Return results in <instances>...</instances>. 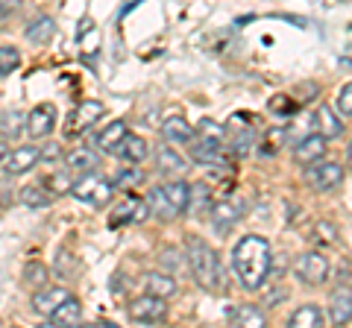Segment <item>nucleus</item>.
<instances>
[{
	"instance_id": "f257e3e1",
	"label": "nucleus",
	"mask_w": 352,
	"mask_h": 328,
	"mask_svg": "<svg viewBox=\"0 0 352 328\" xmlns=\"http://www.w3.org/2000/svg\"><path fill=\"white\" fill-rule=\"evenodd\" d=\"M232 270L244 290H261L273 270L270 240L261 235H244L232 249Z\"/></svg>"
},
{
	"instance_id": "f03ea898",
	"label": "nucleus",
	"mask_w": 352,
	"mask_h": 328,
	"mask_svg": "<svg viewBox=\"0 0 352 328\" xmlns=\"http://www.w3.org/2000/svg\"><path fill=\"white\" fill-rule=\"evenodd\" d=\"M185 264L203 290H226V270L220 264L217 249L208 246V240L200 235H188L185 240Z\"/></svg>"
},
{
	"instance_id": "7ed1b4c3",
	"label": "nucleus",
	"mask_w": 352,
	"mask_h": 328,
	"mask_svg": "<svg viewBox=\"0 0 352 328\" xmlns=\"http://www.w3.org/2000/svg\"><path fill=\"white\" fill-rule=\"evenodd\" d=\"M185 205H188V182H182V179L156 185L147 194V209L159 220H176V217H182Z\"/></svg>"
},
{
	"instance_id": "20e7f679",
	"label": "nucleus",
	"mask_w": 352,
	"mask_h": 328,
	"mask_svg": "<svg viewBox=\"0 0 352 328\" xmlns=\"http://www.w3.org/2000/svg\"><path fill=\"white\" fill-rule=\"evenodd\" d=\"M71 194L80 202H85V205H94V209H109L118 191H115L112 179H106L97 170H91V173H82V176L71 185Z\"/></svg>"
},
{
	"instance_id": "39448f33",
	"label": "nucleus",
	"mask_w": 352,
	"mask_h": 328,
	"mask_svg": "<svg viewBox=\"0 0 352 328\" xmlns=\"http://www.w3.org/2000/svg\"><path fill=\"white\" fill-rule=\"evenodd\" d=\"M302 179H305V185H308L311 191L326 194V191H335V188H340V185H344L346 167H344L340 161H329V159L323 156V159H317V161H311V164H305Z\"/></svg>"
},
{
	"instance_id": "423d86ee",
	"label": "nucleus",
	"mask_w": 352,
	"mask_h": 328,
	"mask_svg": "<svg viewBox=\"0 0 352 328\" xmlns=\"http://www.w3.org/2000/svg\"><path fill=\"white\" fill-rule=\"evenodd\" d=\"M223 129H226V150H229V156H235V159H244L258 141L256 126H252L250 115H244V112H235L226 120Z\"/></svg>"
},
{
	"instance_id": "0eeeda50",
	"label": "nucleus",
	"mask_w": 352,
	"mask_h": 328,
	"mask_svg": "<svg viewBox=\"0 0 352 328\" xmlns=\"http://www.w3.org/2000/svg\"><path fill=\"white\" fill-rule=\"evenodd\" d=\"M129 320L132 323H141V325H156V323H164L168 320V299H159V296H153V293H144V296H138V299H132L129 302Z\"/></svg>"
},
{
	"instance_id": "6e6552de",
	"label": "nucleus",
	"mask_w": 352,
	"mask_h": 328,
	"mask_svg": "<svg viewBox=\"0 0 352 328\" xmlns=\"http://www.w3.org/2000/svg\"><path fill=\"white\" fill-rule=\"evenodd\" d=\"M294 272L302 284H308V288H320V284L329 279V261H326L323 253L311 249V253H302L300 258H296Z\"/></svg>"
},
{
	"instance_id": "1a4fd4ad",
	"label": "nucleus",
	"mask_w": 352,
	"mask_h": 328,
	"mask_svg": "<svg viewBox=\"0 0 352 328\" xmlns=\"http://www.w3.org/2000/svg\"><path fill=\"white\" fill-rule=\"evenodd\" d=\"M106 115V106L100 100H82L80 106L74 108L68 115V124H65V135H80V132H88L91 126H97Z\"/></svg>"
},
{
	"instance_id": "9d476101",
	"label": "nucleus",
	"mask_w": 352,
	"mask_h": 328,
	"mask_svg": "<svg viewBox=\"0 0 352 328\" xmlns=\"http://www.w3.org/2000/svg\"><path fill=\"white\" fill-rule=\"evenodd\" d=\"M244 211H247V202L241 200V196H226V200H220V202H212V209H208L212 223H214V229L220 235H226L229 229L244 217Z\"/></svg>"
},
{
	"instance_id": "9b49d317",
	"label": "nucleus",
	"mask_w": 352,
	"mask_h": 328,
	"mask_svg": "<svg viewBox=\"0 0 352 328\" xmlns=\"http://www.w3.org/2000/svg\"><path fill=\"white\" fill-rule=\"evenodd\" d=\"M147 217H150L147 202L138 200V196H129V200L118 202L112 209V214H109V223L118 229V226H129V223H144Z\"/></svg>"
},
{
	"instance_id": "f8f14e48",
	"label": "nucleus",
	"mask_w": 352,
	"mask_h": 328,
	"mask_svg": "<svg viewBox=\"0 0 352 328\" xmlns=\"http://www.w3.org/2000/svg\"><path fill=\"white\" fill-rule=\"evenodd\" d=\"M56 126V106L53 103H38L32 112L27 115V129L24 132L30 138H47Z\"/></svg>"
},
{
	"instance_id": "ddd939ff",
	"label": "nucleus",
	"mask_w": 352,
	"mask_h": 328,
	"mask_svg": "<svg viewBox=\"0 0 352 328\" xmlns=\"http://www.w3.org/2000/svg\"><path fill=\"white\" fill-rule=\"evenodd\" d=\"M153 156H156V170L162 173V176L179 179L182 173L188 170V161H185V156H179V152H176V147L168 144V141H164L162 147H156V152H153Z\"/></svg>"
},
{
	"instance_id": "4468645a",
	"label": "nucleus",
	"mask_w": 352,
	"mask_h": 328,
	"mask_svg": "<svg viewBox=\"0 0 352 328\" xmlns=\"http://www.w3.org/2000/svg\"><path fill=\"white\" fill-rule=\"evenodd\" d=\"M38 164V147H18L12 152H6V159H3V170L9 173V176H24V173H30L32 167Z\"/></svg>"
},
{
	"instance_id": "2eb2a0df",
	"label": "nucleus",
	"mask_w": 352,
	"mask_h": 328,
	"mask_svg": "<svg viewBox=\"0 0 352 328\" xmlns=\"http://www.w3.org/2000/svg\"><path fill=\"white\" fill-rule=\"evenodd\" d=\"M68 296H74L68 288H59V284L56 288H47V284H44V288H38L32 293V311L41 314V316H50Z\"/></svg>"
},
{
	"instance_id": "dca6fc26",
	"label": "nucleus",
	"mask_w": 352,
	"mask_h": 328,
	"mask_svg": "<svg viewBox=\"0 0 352 328\" xmlns=\"http://www.w3.org/2000/svg\"><path fill=\"white\" fill-rule=\"evenodd\" d=\"M162 138L173 147H188V144H194V126L182 115H170L162 124Z\"/></svg>"
},
{
	"instance_id": "f3484780",
	"label": "nucleus",
	"mask_w": 352,
	"mask_h": 328,
	"mask_svg": "<svg viewBox=\"0 0 352 328\" xmlns=\"http://www.w3.org/2000/svg\"><path fill=\"white\" fill-rule=\"evenodd\" d=\"M326 150H329V141H326L323 135L311 132V135H305L300 144L294 147V161L305 167V164H311V161H317V159H323V156H326Z\"/></svg>"
},
{
	"instance_id": "a211bd4d",
	"label": "nucleus",
	"mask_w": 352,
	"mask_h": 328,
	"mask_svg": "<svg viewBox=\"0 0 352 328\" xmlns=\"http://www.w3.org/2000/svg\"><path fill=\"white\" fill-rule=\"evenodd\" d=\"M314 129H317V135H323L326 141L344 138V117L335 115L329 106H317V112H314Z\"/></svg>"
},
{
	"instance_id": "6ab92c4d",
	"label": "nucleus",
	"mask_w": 352,
	"mask_h": 328,
	"mask_svg": "<svg viewBox=\"0 0 352 328\" xmlns=\"http://www.w3.org/2000/svg\"><path fill=\"white\" fill-rule=\"evenodd\" d=\"M53 36H56V21H53L50 15H36L24 30V38L30 41V45H36V47L50 45Z\"/></svg>"
},
{
	"instance_id": "aec40b11",
	"label": "nucleus",
	"mask_w": 352,
	"mask_h": 328,
	"mask_svg": "<svg viewBox=\"0 0 352 328\" xmlns=\"http://www.w3.org/2000/svg\"><path fill=\"white\" fill-rule=\"evenodd\" d=\"M352 320V296H349V284H344L340 290L332 293V305H329L326 323L332 325H349Z\"/></svg>"
},
{
	"instance_id": "412c9836",
	"label": "nucleus",
	"mask_w": 352,
	"mask_h": 328,
	"mask_svg": "<svg viewBox=\"0 0 352 328\" xmlns=\"http://www.w3.org/2000/svg\"><path fill=\"white\" fill-rule=\"evenodd\" d=\"M115 152L129 164H141V161H147V156H150V144L141 135L126 132L124 138H120V144H118Z\"/></svg>"
},
{
	"instance_id": "4be33fe9",
	"label": "nucleus",
	"mask_w": 352,
	"mask_h": 328,
	"mask_svg": "<svg viewBox=\"0 0 352 328\" xmlns=\"http://www.w3.org/2000/svg\"><path fill=\"white\" fill-rule=\"evenodd\" d=\"M212 202H214L212 185H206V182H194V185H188V205H185V211H191V214L200 217V214H208Z\"/></svg>"
},
{
	"instance_id": "5701e85b",
	"label": "nucleus",
	"mask_w": 352,
	"mask_h": 328,
	"mask_svg": "<svg viewBox=\"0 0 352 328\" xmlns=\"http://www.w3.org/2000/svg\"><path fill=\"white\" fill-rule=\"evenodd\" d=\"M126 132H129V129H126L124 120H109L100 132L94 135V147L100 152H115L118 144H120V138H124Z\"/></svg>"
},
{
	"instance_id": "b1692460",
	"label": "nucleus",
	"mask_w": 352,
	"mask_h": 328,
	"mask_svg": "<svg viewBox=\"0 0 352 328\" xmlns=\"http://www.w3.org/2000/svg\"><path fill=\"white\" fill-rule=\"evenodd\" d=\"M47 320H50V325H62V328H76V325L82 323V305L76 302V296H68V299H65V302L59 305L56 311H53V314L47 316Z\"/></svg>"
},
{
	"instance_id": "393cba45",
	"label": "nucleus",
	"mask_w": 352,
	"mask_h": 328,
	"mask_svg": "<svg viewBox=\"0 0 352 328\" xmlns=\"http://www.w3.org/2000/svg\"><path fill=\"white\" fill-rule=\"evenodd\" d=\"M288 325L294 328H323L326 325V311L320 308V305H300L294 314H291V320Z\"/></svg>"
},
{
	"instance_id": "a878e982",
	"label": "nucleus",
	"mask_w": 352,
	"mask_h": 328,
	"mask_svg": "<svg viewBox=\"0 0 352 328\" xmlns=\"http://www.w3.org/2000/svg\"><path fill=\"white\" fill-rule=\"evenodd\" d=\"M144 288H147V293H153V296H159V299H170L179 293V284H176V279L168 276V272H147Z\"/></svg>"
},
{
	"instance_id": "bb28decb",
	"label": "nucleus",
	"mask_w": 352,
	"mask_h": 328,
	"mask_svg": "<svg viewBox=\"0 0 352 328\" xmlns=\"http://www.w3.org/2000/svg\"><path fill=\"white\" fill-rule=\"evenodd\" d=\"M65 167H68L71 173H91L100 167V161H97V152L88 150V147H76L71 150L68 156H65Z\"/></svg>"
},
{
	"instance_id": "cd10ccee",
	"label": "nucleus",
	"mask_w": 352,
	"mask_h": 328,
	"mask_svg": "<svg viewBox=\"0 0 352 328\" xmlns=\"http://www.w3.org/2000/svg\"><path fill=\"white\" fill-rule=\"evenodd\" d=\"M194 138H200V144L226 150V129H223V124H217V120H212V117L200 120V126L194 129Z\"/></svg>"
},
{
	"instance_id": "c85d7f7f",
	"label": "nucleus",
	"mask_w": 352,
	"mask_h": 328,
	"mask_svg": "<svg viewBox=\"0 0 352 328\" xmlns=\"http://www.w3.org/2000/svg\"><path fill=\"white\" fill-rule=\"evenodd\" d=\"M191 159L197 161V164H206V167H226L229 164V150H223V147H208V144H194V150H191Z\"/></svg>"
},
{
	"instance_id": "c756f323",
	"label": "nucleus",
	"mask_w": 352,
	"mask_h": 328,
	"mask_svg": "<svg viewBox=\"0 0 352 328\" xmlns=\"http://www.w3.org/2000/svg\"><path fill=\"white\" fill-rule=\"evenodd\" d=\"M27 129V115L12 108V112H0V138L9 141V138H21Z\"/></svg>"
},
{
	"instance_id": "7c9ffc66",
	"label": "nucleus",
	"mask_w": 352,
	"mask_h": 328,
	"mask_svg": "<svg viewBox=\"0 0 352 328\" xmlns=\"http://www.w3.org/2000/svg\"><path fill=\"white\" fill-rule=\"evenodd\" d=\"M18 200L27 205V209H47L53 202V194L47 185H24V188L18 191Z\"/></svg>"
},
{
	"instance_id": "2f4dec72",
	"label": "nucleus",
	"mask_w": 352,
	"mask_h": 328,
	"mask_svg": "<svg viewBox=\"0 0 352 328\" xmlns=\"http://www.w3.org/2000/svg\"><path fill=\"white\" fill-rule=\"evenodd\" d=\"M147 182V173L141 170V164H129V167H124L115 176V191H135V188H141V185Z\"/></svg>"
},
{
	"instance_id": "473e14b6",
	"label": "nucleus",
	"mask_w": 352,
	"mask_h": 328,
	"mask_svg": "<svg viewBox=\"0 0 352 328\" xmlns=\"http://www.w3.org/2000/svg\"><path fill=\"white\" fill-rule=\"evenodd\" d=\"M229 323H232V325H250V328L267 325L264 314L258 308H252V305H238V308H232V311H229Z\"/></svg>"
},
{
	"instance_id": "72a5a7b5",
	"label": "nucleus",
	"mask_w": 352,
	"mask_h": 328,
	"mask_svg": "<svg viewBox=\"0 0 352 328\" xmlns=\"http://www.w3.org/2000/svg\"><path fill=\"white\" fill-rule=\"evenodd\" d=\"M159 264H162L164 272H168V276H173V279L179 276V272L188 270V264H185V253H182V249H176V246H164V249H162Z\"/></svg>"
},
{
	"instance_id": "f704fd0d",
	"label": "nucleus",
	"mask_w": 352,
	"mask_h": 328,
	"mask_svg": "<svg viewBox=\"0 0 352 328\" xmlns=\"http://www.w3.org/2000/svg\"><path fill=\"white\" fill-rule=\"evenodd\" d=\"M18 68H21V50L12 45H3L0 47V80L12 76Z\"/></svg>"
},
{
	"instance_id": "c9c22d12",
	"label": "nucleus",
	"mask_w": 352,
	"mask_h": 328,
	"mask_svg": "<svg viewBox=\"0 0 352 328\" xmlns=\"http://www.w3.org/2000/svg\"><path fill=\"white\" fill-rule=\"evenodd\" d=\"M50 279V270L41 264V261H27L24 267V281L30 284V288H44Z\"/></svg>"
},
{
	"instance_id": "e433bc0d",
	"label": "nucleus",
	"mask_w": 352,
	"mask_h": 328,
	"mask_svg": "<svg viewBox=\"0 0 352 328\" xmlns=\"http://www.w3.org/2000/svg\"><path fill=\"white\" fill-rule=\"evenodd\" d=\"M314 240L323 246H335L338 244V226L329 223V220H320L314 226Z\"/></svg>"
},
{
	"instance_id": "4c0bfd02",
	"label": "nucleus",
	"mask_w": 352,
	"mask_h": 328,
	"mask_svg": "<svg viewBox=\"0 0 352 328\" xmlns=\"http://www.w3.org/2000/svg\"><path fill=\"white\" fill-rule=\"evenodd\" d=\"M296 106H300V103H296L294 97L279 94V97H273V100H270V112L279 115V117H291V115L296 112Z\"/></svg>"
},
{
	"instance_id": "58836bf2",
	"label": "nucleus",
	"mask_w": 352,
	"mask_h": 328,
	"mask_svg": "<svg viewBox=\"0 0 352 328\" xmlns=\"http://www.w3.org/2000/svg\"><path fill=\"white\" fill-rule=\"evenodd\" d=\"M71 185H74L71 170H59V173H53V176L47 179V188H50L53 196L56 194H71Z\"/></svg>"
},
{
	"instance_id": "ea45409f",
	"label": "nucleus",
	"mask_w": 352,
	"mask_h": 328,
	"mask_svg": "<svg viewBox=\"0 0 352 328\" xmlns=\"http://www.w3.org/2000/svg\"><path fill=\"white\" fill-rule=\"evenodd\" d=\"M56 272L62 279H74V272H76V261H74V255L71 253H56Z\"/></svg>"
},
{
	"instance_id": "a19ab883",
	"label": "nucleus",
	"mask_w": 352,
	"mask_h": 328,
	"mask_svg": "<svg viewBox=\"0 0 352 328\" xmlns=\"http://www.w3.org/2000/svg\"><path fill=\"white\" fill-rule=\"evenodd\" d=\"M338 115L344 117V120L352 117V85H349V82H346L344 89H340V94H338Z\"/></svg>"
},
{
	"instance_id": "79ce46f5",
	"label": "nucleus",
	"mask_w": 352,
	"mask_h": 328,
	"mask_svg": "<svg viewBox=\"0 0 352 328\" xmlns=\"http://www.w3.org/2000/svg\"><path fill=\"white\" fill-rule=\"evenodd\" d=\"M62 161V147L53 141L47 147H38V164H59Z\"/></svg>"
},
{
	"instance_id": "37998d69",
	"label": "nucleus",
	"mask_w": 352,
	"mask_h": 328,
	"mask_svg": "<svg viewBox=\"0 0 352 328\" xmlns=\"http://www.w3.org/2000/svg\"><path fill=\"white\" fill-rule=\"evenodd\" d=\"M21 6H24V0H0V27H3L6 18L12 15V12H18Z\"/></svg>"
},
{
	"instance_id": "c03bdc74",
	"label": "nucleus",
	"mask_w": 352,
	"mask_h": 328,
	"mask_svg": "<svg viewBox=\"0 0 352 328\" xmlns=\"http://www.w3.org/2000/svg\"><path fill=\"white\" fill-rule=\"evenodd\" d=\"M6 152H9V147H6V141L0 138V164H3V159H6Z\"/></svg>"
}]
</instances>
